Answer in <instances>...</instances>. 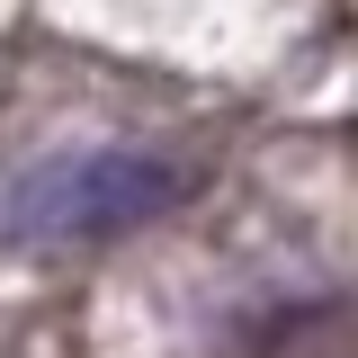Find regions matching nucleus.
I'll return each instance as SVG.
<instances>
[{
  "label": "nucleus",
  "instance_id": "1",
  "mask_svg": "<svg viewBox=\"0 0 358 358\" xmlns=\"http://www.w3.org/2000/svg\"><path fill=\"white\" fill-rule=\"evenodd\" d=\"M188 197V171L162 152H126V143H90V152H54L9 188V233L18 242H99L152 224Z\"/></svg>",
  "mask_w": 358,
  "mask_h": 358
}]
</instances>
